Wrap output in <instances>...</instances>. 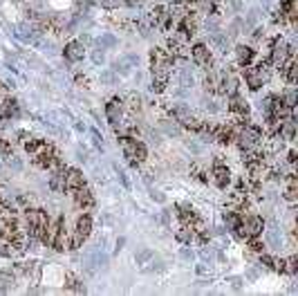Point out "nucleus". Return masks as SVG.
I'll use <instances>...</instances> for the list:
<instances>
[{
	"instance_id": "obj_7",
	"label": "nucleus",
	"mask_w": 298,
	"mask_h": 296,
	"mask_svg": "<svg viewBox=\"0 0 298 296\" xmlns=\"http://www.w3.org/2000/svg\"><path fill=\"white\" fill-rule=\"evenodd\" d=\"M278 135H280L282 141H291L296 137V121L291 117L282 119L280 123H278Z\"/></svg>"
},
{
	"instance_id": "obj_9",
	"label": "nucleus",
	"mask_w": 298,
	"mask_h": 296,
	"mask_svg": "<svg viewBox=\"0 0 298 296\" xmlns=\"http://www.w3.org/2000/svg\"><path fill=\"white\" fill-rule=\"evenodd\" d=\"M83 173H81L79 169H67L65 171V189L67 191H74L79 189V186H83Z\"/></svg>"
},
{
	"instance_id": "obj_41",
	"label": "nucleus",
	"mask_w": 298,
	"mask_h": 296,
	"mask_svg": "<svg viewBox=\"0 0 298 296\" xmlns=\"http://www.w3.org/2000/svg\"><path fill=\"white\" fill-rule=\"evenodd\" d=\"M151 195H153V200H157V202H164V195H162L160 191L153 189V191H151Z\"/></svg>"
},
{
	"instance_id": "obj_40",
	"label": "nucleus",
	"mask_w": 298,
	"mask_h": 296,
	"mask_svg": "<svg viewBox=\"0 0 298 296\" xmlns=\"http://www.w3.org/2000/svg\"><path fill=\"white\" fill-rule=\"evenodd\" d=\"M213 254H215L213 249H202V258H204V260H211V258H213Z\"/></svg>"
},
{
	"instance_id": "obj_22",
	"label": "nucleus",
	"mask_w": 298,
	"mask_h": 296,
	"mask_svg": "<svg viewBox=\"0 0 298 296\" xmlns=\"http://www.w3.org/2000/svg\"><path fill=\"white\" fill-rule=\"evenodd\" d=\"M280 99H282V103H285V106L294 108V106H296V101H298V94H296V90H294V88H289Z\"/></svg>"
},
{
	"instance_id": "obj_32",
	"label": "nucleus",
	"mask_w": 298,
	"mask_h": 296,
	"mask_svg": "<svg viewBox=\"0 0 298 296\" xmlns=\"http://www.w3.org/2000/svg\"><path fill=\"white\" fill-rule=\"evenodd\" d=\"M9 166H12L14 171H21L23 169V162L18 160V157H14V155H9Z\"/></svg>"
},
{
	"instance_id": "obj_14",
	"label": "nucleus",
	"mask_w": 298,
	"mask_h": 296,
	"mask_svg": "<svg viewBox=\"0 0 298 296\" xmlns=\"http://www.w3.org/2000/svg\"><path fill=\"white\" fill-rule=\"evenodd\" d=\"M229 108H231L235 114H240V117H244V114H247V110H249L247 101H244L240 94H233V97H231V103H229Z\"/></svg>"
},
{
	"instance_id": "obj_18",
	"label": "nucleus",
	"mask_w": 298,
	"mask_h": 296,
	"mask_svg": "<svg viewBox=\"0 0 298 296\" xmlns=\"http://www.w3.org/2000/svg\"><path fill=\"white\" fill-rule=\"evenodd\" d=\"M177 209H180V218L184 224H191L195 220V213H193V207H189V204H177Z\"/></svg>"
},
{
	"instance_id": "obj_13",
	"label": "nucleus",
	"mask_w": 298,
	"mask_h": 296,
	"mask_svg": "<svg viewBox=\"0 0 298 296\" xmlns=\"http://www.w3.org/2000/svg\"><path fill=\"white\" fill-rule=\"evenodd\" d=\"M195 238H198V231H195L191 224H184V227L177 231V240H180V242H186V245H191Z\"/></svg>"
},
{
	"instance_id": "obj_39",
	"label": "nucleus",
	"mask_w": 298,
	"mask_h": 296,
	"mask_svg": "<svg viewBox=\"0 0 298 296\" xmlns=\"http://www.w3.org/2000/svg\"><path fill=\"white\" fill-rule=\"evenodd\" d=\"M186 148H189L191 153H200V151H202V148H200L198 144H195V141H186Z\"/></svg>"
},
{
	"instance_id": "obj_8",
	"label": "nucleus",
	"mask_w": 298,
	"mask_h": 296,
	"mask_svg": "<svg viewBox=\"0 0 298 296\" xmlns=\"http://www.w3.org/2000/svg\"><path fill=\"white\" fill-rule=\"evenodd\" d=\"M72 195H74L76 204H79L81 209H92V207H94V198H92V193H90L85 186H79V189H74V191H72Z\"/></svg>"
},
{
	"instance_id": "obj_10",
	"label": "nucleus",
	"mask_w": 298,
	"mask_h": 296,
	"mask_svg": "<svg viewBox=\"0 0 298 296\" xmlns=\"http://www.w3.org/2000/svg\"><path fill=\"white\" fill-rule=\"evenodd\" d=\"M83 54H85V50H83V43L81 41H72L65 45V59L72 61V63H74V61H81Z\"/></svg>"
},
{
	"instance_id": "obj_12",
	"label": "nucleus",
	"mask_w": 298,
	"mask_h": 296,
	"mask_svg": "<svg viewBox=\"0 0 298 296\" xmlns=\"http://www.w3.org/2000/svg\"><path fill=\"white\" fill-rule=\"evenodd\" d=\"M54 247L56 251H65V249H70V236H67V231H65V220L61 218V227H59V233H56V238H54Z\"/></svg>"
},
{
	"instance_id": "obj_24",
	"label": "nucleus",
	"mask_w": 298,
	"mask_h": 296,
	"mask_svg": "<svg viewBox=\"0 0 298 296\" xmlns=\"http://www.w3.org/2000/svg\"><path fill=\"white\" fill-rule=\"evenodd\" d=\"M282 271H287V274H296L298 271V258L296 256H291L289 260L282 262Z\"/></svg>"
},
{
	"instance_id": "obj_2",
	"label": "nucleus",
	"mask_w": 298,
	"mask_h": 296,
	"mask_svg": "<svg viewBox=\"0 0 298 296\" xmlns=\"http://www.w3.org/2000/svg\"><path fill=\"white\" fill-rule=\"evenodd\" d=\"M291 54H294V45H287L285 38H280V36L273 38V43H271V63L276 65V68H280Z\"/></svg>"
},
{
	"instance_id": "obj_28",
	"label": "nucleus",
	"mask_w": 298,
	"mask_h": 296,
	"mask_svg": "<svg viewBox=\"0 0 298 296\" xmlns=\"http://www.w3.org/2000/svg\"><path fill=\"white\" fill-rule=\"evenodd\" d=\"M285 200H287V202H291V204L296 202V200H298V189H296V186H287V191H285Z\"/></svg>"
},
{
	"instance_id": "obj_45",
	"label": "nucleus",
	"mask_w": 298,
	"mask_h": 296,
	"mask_svg": "<svg viewBox=\"0 0 298 296\" xmlns=\"http://www.w3.org/2000/svg\"><path fill=\"white\" fill-rule=\"evenodd\" d=\"M162 222H164V224H168V222H171V218H168V211H164V213H162Z\"/></svg>"
},
{
	"instance_id": "obj_26",
	"label": "nucleus",
	"mask_w": 298,
	"mask_h": 296,
	"mask_svg": "<svg viewBox=\"0 0 298 296\" xmlns=\"http://www.w3.org/2000/svg\"><path fill=\"white\" fill-rule=\"evenodd\" d=\"M83 240L85 238L81 236L79 231H74V236L70 238V249H79V247H83Z\"/></svg>"
},
{
	"instance_id": "obj_44",
	"label": "nucleus",
	"mask_w": 298,
	"mask_h": 296,
	"mask_svg": "<svg viewBox=\"0 0 298 296\" xmlns=\"http://www.w3.org/2000/svg\"><path fill=\"white\" fill-rule=\"evenodd\" d=\"M233 289H242V278H233Z\"/></svg>"
},
{
	"instance_id": "obj_27",
	"label": "nucleus",
	"mask_w": 298,
	"mask_h": 296,
	"mask_svg": "<svg viewBox=\"0 0 298 296\" xmlns=\"http://www.w3.org/2000/svg\"><path fill=\"white\" fill-rule=\"evenodd\" d=\"M162 128H164V132H166V135H171V137H177V135H180V128H177L175 123L162 121Z\"/></svg>"
},
{
	"instance_id": "obj_4",
	"label": "nucleus",
	"mask_w": 298,
	"mask_h": 296,
	"mask_svg": "<svg viewBox=\"0 0 298 296\" xmlns=\"http://www.w3.org/2000/svg\"><path fill=\"white\" fill-rule=\"evenodd\" d=\"M242 227H244V231H247V236L251 238V236H260L262 233V227H265V222H262V218L260 216H242Z\"/></svg>"
},
{
	"instance_id": "obj_31",
	"label": "nucleus",
	"mask_w": 298,
	"mask_h": 296,
	"mask_svg": "<svg viewBox=\"0 0 298 296\" xmlns=\"http://www.w3.org/2000/svg\"><path fill=\"white\" fill-rule=\"evenodd\" d=\"M202 103H204V110H206V112H218V110H220V108H218V103H215V101H211V99H204Z\"/></svg>"
},
{
	"instance_id": "obj_42",
	"label": "nucleus",
	"mask_w": 298,
	"mask_h": 296,
	"mask_svg": "<svg viewBox=\"0 0 298 296\" xmlns=\"http://www.w3.org/2000/svg\"><path fill=\"white\" fill-rule=\"evenodd\" d=\"M117 175H119V180H121V184H123V186H128V178L123 175V171H119V169H117Z\"/></svg>"
},
{
	"instance_id": "obj_35",
	"label": "nucleus",
	"mask_w": 298,
	"mask_h": 296,
	"mask_svg": "<svg viewBox=\"0 0 298 296\" xmlns=\"http://www.w3.org/2000/svg\"><path fill=\"white\" fill-rule=\"evenodd\" d=\"M128 106H130V110H139V97H134V94H130V97H128Z\"/></svg>"
},
{
	"instance_id": "obj_38",
	"label": "nucleus",
	"mask_w": 298,
	"mask_h": 296,
	"mask_svg": "<svg viewBox=\"0 0 298 296\" xmlns=\"http://www.w3.org/2000/svg\"><path fill=\"white\" fill-rule=\"evenodd\" d=\"M148 139H151L153 144H157V141H160V132H155V130H148Z\"/></svg>"
},
{
	"instance_id": "obj_37",
	"label": "nucleus",
	"mask_w": 298,
	"mask_h": 296,
	"mask_svg": "<svg viewBox=\"0 0 298 296\" xmlns=\"http://www.w3.org/2000/svg\"><path fill=\"white\" fill-rule=\"evenodd\" d=\"M103 59H105V56H103V52H94V54H92V61H94L97 65L103 63Z\"/></svg>"
},
{
	"instance_id": "obj_20",
	"label": "nucleus",
	"mask_w": 298,
	"mask_h": 296,
	"mask_svg": "<svg viewBox=\"0 0 298 296\" xmlns=\"http://www.w3.org/2000/svg\"><path fill=\"white\" fill-rule=\"evenodd\" d=\"M43 146H45V141H41V139H32V137H30V141H25V151L27 153H30V155L34 157V155H36V153L38 151H41V148Z\"/></svg>"
},
{
	"instance_id": "obj_17",
	"label": "nucleus",
	"mask_w": 298,
	"mask_h": 296,
	"mask_svg": "<svg viewBox=\"0 0 298 296\" xmlns=\"http://www.w3.org/2000/svg\"><path fill=\"white\" fill-rule=\"evenodd\" d=\"M76 231H79L83 238H88L90 231H92V218H90V216H81L79 222H76Z\"/></svg>"
},
{
	"instance_id": "obj_6",
	"label": "nucleus",
	"mask_w": 298,
	"mask_h": 296,
	"mask_svg": "<svg viewBox=\"0 0 298 296\" xmlns=\"http://www.w3.org/2000/svg\"><path fill=\"white\" fill-rule=\"evenodd\" d=\"M105 114H108V121L112 123V126H117V123L121 121V114H123V101L121 99H112V101L108 103V108H105Z\"/></svg>"
},
{
	"instance_id": "obj_19",
	"label": "nucleus",
	"mask_w": 298,
	"mask_h": 296,
	"mask_svg": "<svg viewBox=\"0 0 298 296\" xmlns=\"http://www.w3.org/2000/svg\"><path fill=\"white\" fill-rule=\"evenodd\" d=\"M14 254H16V247H14V242L0 236V256H14Z\"/></svg>"
},
{
	"instance_id": "obj_36",
	"label": "nucleus",
	"mask_w": 298,
	"mask_h": 296,
	"mask_svg": "<svg viewBox=\"0 0 298 296\" xmlns=\"http://www.w3.org/2000/svg\"><path fill=\"white\" fill-rule=\"evenodd\" d=\"M148 258H151V251L148 249H143V251H139L137 254V262H146Z\"/></svg>"
},
{
	"instance_id": "obj_47",
	"label": "nucleus",
	"mask_w": 298,
	"mask_h": 296,
	"mask_svg": "<svg viewBox=\"0 0 298 296\" xmlns=\"http://www.w3.org/2000/svg\"><path fill=\"white\" fill-rule=\"evenodd\" d=\"M287 160H289V162H296V151H289V155H287Z\"/></svg>"
},
{
	"instance_id": "obj_33",
	"label": "nucleus",
	"mask_w": 298,
	"mask_h": 296,
	"mask_svg": "<svg viewBox=\"0 0 298 296\" xmlns=\"http://www.w3.org/2000/svg\"><path fill=\"white\" fill-rule=\"evenodd\" d=\"M101 45H105V47H112L114 45V43H117V41H114V36H110V34H105V36H101Z\"/></svg>"
},
{
	"instance_id": "obj_34",
	"label": "nucleus",
	"mask_w": 298,
	"mask_h": 296,
	"mask_svg": "<svg viewBox=\"0 0 298 296\" xmlns=\"http://www.w3.org/2000/svg\"><path fill=\"white\" fill-rule=\"evenodd\" d=\"M180 256H182V258H184V260H191V262L195 260V254H193V251H191V249H182V251H180Z\"/></svg>"
},
{
	"instance_id": "obj_30",
	"label": "nucleus",
	"mask_w": 298,
	"mask_h": 296,
	"mask_svg": "<svg viewBox=\"0 0 298 296\" xmlns=\"http://www.w3.org/2000/svg\"><path fill=\"white\" fill-rule=\"evenodd\" d=\"M99 3H101V7H105V9H117L123 0H99Z\"/></svg>"
},
{
	"instance_id": "obj_48",
	"label": "nucleus",
	"mask_w": 298,
	"mask_h": 296,
	"mask_svg": "<svg viewBox=\"0 0 298 296\" xmlns=\"http://www.w3.org/2000/svg\"><path fill=\"white\" fill-rule=\"evenodd\" d=\"M247 276H249V278H256L258 271H256V269H249V271H247Z\"/></svg>"
},
{
	"instance_id": "obj_21",
	"label": "nucleus",
	"mask_w": 298,
	"mask_h": 296,
	"mask_svg": "<svg viewBox=\"0 0 298 296\" xmlns=\"http://www.w3.org/2000/svg\"><path fill=\"white\" fill-rule=\"evenodd\" d=\"M180 81H182V85H184V88H193V72H191V68H182Z\"/></svg>"
},
{
	"instance_id": "obj_1",
	"label": "nucleus",
	"mask_w": 298,
	"mask_h": 296,
	"mask_svg": "<svg viewBox=\"0 0 298 296\" xmlns=\"http://www.w3.org/2000/svg\"><path fill=\"white\" fill-rule=\"evenodd\" d=\"M121 148H123V155H126L128 160H130V164H134V166L146 160V146L139 139H134V137H121Z\"/></svg>"
},
{
	"instance_id": "obj_49",
	"label": "nucleus",
	"mask_w": 298,
	"mask_h": 296,
	"mask_svg": "<svg viewBox=\"0 0 298 296\" xmlns=\"http://www.w3.org/2000/svg\"><path fill=\"white\" fill-rule=\"evenodd\" d=\"M262 3V7H269V0H260Z\"/></svg>"
},
{
	"instance_id": "obj_5",
	"label": "nucleus",
	"mask_w": 298,
	"mask_h": 296,
	"mask_svg": "<svg viewBox=\"0 0 298 296\" xmlns=\"http://www.w3.org/2000/svg\"><path fill=\"white\" fill-rule=\"evenodd\" d=\"M191 54H193V61L200 65V68L211 70V65H213V59H211V52H209V47H206V45H202V43H200V45H195Z\"/></svg>"
},
{
	"instance_id": "obj_3",
	"label": "nucleus",
	"mask_w": 298,
	"mask_h": 296,
	"mask_svg": "<svg viewBox=\"0 0 298 296\" xmlns=\"http://www.w3.org/2000/svg\"><path fill=\"white\" fill-rule=\"evenodd\" d=\"M213 180H215V184H218V189H227V186H229V182H231V173H229V169H227V166H224L222 157H215Z\"/></svg>"
},
{
	"instance_id": "obj_15",
	"label": "nucleus",
	"mask_w": 298,
	"mask_h": 296,
	"mask_svg": "<svg viewBox=\"0 0 298 296\" xmlns=\"http://www.w3.org/2000/svg\"><path fill=\"white\" fill-rule=\"evenodd\" d=\"M235 54H238V61L242 65H249L251 63V59H253V50L251 47H247V45H238L235 47Z\"/></svg>"
},
{
	"instance_id": "obj_11",
	"label": "nucleus",
	"mask_w": 298,
	"mask_h": 296,
	"mask_svg": "<svg viewBox=\"0 0 298 296\" xmlns=\"http://www.w3.org/2000/svg\"><path fill=\"white\" fill-rule=\"evenodd\" d=\"M244 79H247V85L251 90H258L262 83H265V81H262V76H260V72H258V65H256V68H251V65H244Z\"/></svg>"
},
{
	"instance_id": "obj_43",
	"label": "nucleus",
	"mask_w": 298,
	"mask_h": 296,
	"mask_svg": "<svg viewBox=\"0 0 298 296\" xmlns=\"http://www.w3.org/2000/svg\"><path fill=\"white\" fill-rule=\"evenodd\" d=\"M101 79H103L105 83H112V79H114V76L110 74V72H103V74H101Z\"/></svg>"
},
{
	"instance_id": "obj_25",
	"label": "nucleus",
	"mask_w": 298,
	"mask_h": 296,
	"mask_svg": "<svg viewBox=\"0 0 298 296\" xmlns=\"http://www.w3.org/2000/svg\"><path fill=\"white\" fill-rule=\"evenodd\" d=\"M213 45H218L222 52H227L229 50V38L220 36V32H218V34H213Z\"/></svg>"
},
{
	"instance_id": "obj_46",
	"label": "nucleus",
	"mask_w": 298,
	"mask_h": 296,
	"mask_svg": "<svg viewBox=\"0 0 298 296\" xmlns=\"http://www.w3.org/2000/svg\"><path fill=\"white\" fill-rule=\"evenodd\" d=\"M262 34H265V32H262V30H260V27H258V30H256V32H253V38H262Z\"/></svg>"
},
{
	"instance_id": "obj_16",
	"label": "nucleus",
	"mask_w": 298,
	"mask_h": 296,
	"mask_svg": "<svg viewBox=\"0 0 298 296\" xmlns=\"http://www.w3.org/2000/svg\"><path fill=\"white\" fill-rule=\"evenodd\" d=\"M267 242H269V247H271V249H280V247H282V238H280V233H278L276 227H269L267 229Z\"/></svg>"
},
{
	"instance_id": "obj_29",
	"label": "nucleus",
	"mask_w": 298,
	"mask_h": 296,
	"mask_svg": "<svg viewBox=\"0 0 298 296\" xmlns=\"http://www.w3.org/2000/svg\"><path fill=\"white\" fill-rule=\"evenodd\" d=\"M258 16H260V9H258V7L249 9V16H247V23H249V25H256V23H258Z\"/></svg>"
},
{
	"instance_id": "obj_23",
	"label": "nucleus",
	"mask_w": 298,
	"mask_h": 296,
	"mask_svg": "<svg viewBox=\"0 0 298 296\" xmlns=\"http://www.w3.org/2000/svg\"><path fill=\"white\" fill-rule=\"evenodd\" d=\"M12 285H14V276L12 274H0V292H7V289H12Z\"/></svg>"
}]
</instances>
